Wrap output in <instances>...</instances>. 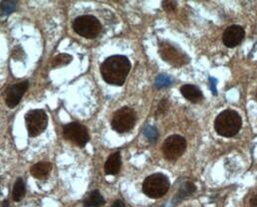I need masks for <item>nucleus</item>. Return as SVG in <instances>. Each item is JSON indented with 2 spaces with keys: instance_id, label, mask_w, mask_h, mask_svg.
Here are the masks:
<instances>
[{
  "instance_id": "nucleus-27",
  "label": "nucleus",
  "mask_w": 257,
  "mask_h": 207,
  "mask_svg": "<svg viewBox=\"0 0 257 207\" xmlns=\"http://www.w3.org/2000/svg\"><path fill=\"white\" fill-rule=\"evenodd\" d=\"M1 207H9V202H8V200H4L3 202H2V205Z\"/></svg>"
},
{
  "instance_id": "nucleus-12",
  "label": "nucleus",
  "mask_w": 257,
  "mask_h": 207,
  "mask_svg": "<svg viewBox=\"0 0 257 207\" xmlns=\"http://www.w3.org/2000/svg\"><path fill=\"white\" fill-rule=\"evenodd\" d=\"M121 165H122V158H121L120 151L114 152L108 157V159L105 162L104 167H105L106 174L116 175L117 173H119Z\"/></svg>"
},
{
  "instance_id": "nucleus-16",
  "label": "nucleus",
  "mask_w": 257,
  "mask_h": 207,
  "mask_svg": "<svg viewBox=\"0 0 257 207\" xmlns=\"http://www.w3.org/2000/svg\"><path fill=\"white\" fill-rule=\"evenodd\" d=\"M25 192H26V188H25V183L23 181L22 178H18L15 181V184L13 186V192H12V196L14 201L19 202L23 199V197L25 196Z\"/></svg>"
},
{
  "instance_id": "nucleus-1",
  "label": "nucleus",
  "mask_w": 257,
  "mask_h": 207,
  "mask_svg": "<svg viewBox=\"0 0 257 207\" xmlns=\"http://www.w3.org/2000/svg\"><path fill=\"white\" fill-rule=\"evenodd\" d=\"M130 70V60L122 55L111 56L101 65V74L104 81L114 86H122L125 83Z\"/></svg>"
},
{
  "instance_id": "nucleus-21",
  "label": "nucleus",
  "mask_w": 257,
  "mask_h": 207,
  "mask_svg": "<svg viewBox=\"0 0 257 207\" xmlns=\"http://www.w3.org/2000/svg\"><path fill=\"white\" fill-rule=\"evenodd\" d=\"M144 135L151 142H156L159 138V133H158L157 129L154 127H151V126H148L145 128Z\"/></svg>"
},
{
  "instance_id": "nucleus-28",
  "label": "nucleus",
  "mask_w": 257,
  "mask_h": 207,
  "mask_svg": "<svg viewBox=\"0 0 257 207\" xmlns=\"http://www.w3.org/2000/svg\"><path fill=\"white\" fill-rule=\"evenodd\" d=\"M254 97H255V100L257 101V89L256 91H255V95H254Z\"/></svg>"
},
{
  "instance_id": "nucleus-6",
  "label": "nucleus",
  "mask_w": 257,
  "mask_h": 207,
  "mask_svg": "<svg viewBox=\"0 0 257 207\" xmlns=\"http://www.w3.org/2000/svg\"><path fill=\"white\" fill-rule=\"evenodd\" d=\"M136 123V113L128 107L118 110L112 119V128L119 134L130 132Z\"/></svg>"
},
{
  "instance_id": "nucleus-14",
  "label": "nucleus",
  "mask_w": 257,
  "mask_h": 207,
  "mask_svg": "<svg viewBox=\"0 0 257 207\" xmlns=\"http://www.w3.org/2000/svg\"><path fill=\"white\" fill-rule=\"evenodd\" d=\"M51 167L52 164L50 162H38L31 167L30 172L35 178L41 179L49 174V172L51 171Z\"/></svg>"
},
{
  "instance_id": "nucleus-5",
  "label": "nucleus",
  "mask_w": 257,
  "mask_h": 207,
  "mask_svg": "<svg viewBox=\"0 0 257 207\" xmlns=\"http://www.w3.org/2000/svg\"><path fill=\"white\" fill-rule=\"evenodd\" d=\"M25 125L31 138L41 135L48 125V118L43 110H31L25 115Z\"/></svg>"
},
{
  "instance_id": "nucleus-11",
  "label": "nucleus",
  "mask_w": 257,
  "mask_h": 207,
  "mask_svg": "<svg viewBox=\"0 0 257 207\" xmlns=\"http://www.w3.org/2000/svg\"><path fill=\"white\" fill-rule=\"evenodd\" d=\"M245 35L244 29L239 25H232L228 27L223 33V43L225 46L232 48L241 43Z\"/></svg>"
},
{
  "instance_id": "nucleus-2",
  "label": "nucleus",
  "mask_w": 257,
  "mask_h": 207,
  "mask_svg": "<svg viewBox=\"0 0 257 207\" xmlns=\"http://www.w3.org/2000/svg\"><path fill=\"white\" fill-rule=\"evenodd\" d=\"M242 126L241 117L232 110L221 112L214 121V129L216 133L224 138L234 137L240 131Z\"/></svg>"
},
{
  "instance_id": "nucleus-17",
  "label": "nucleus",
  "mask_w": 257,
  "mask_h": 207,
  "mask_svg": "<svg viewBox=\"0 0 257 207\" xmlns=\"http://www.w3.org/2000/svg\"><path fill=\"white\" fill-rule=\"evenodd\" d=\"M196 187L193 184V182H186L183 184V186L181 187L180 191L177 194V198H175L176 201H181L183 200L185 197L193 194V192L195 191Z\"/></svg>"
},
{
  "instance_id": "nucleus-23",
  "label": "nucleus",
  "mask_w": 257,
  "mask_h": 207,
  "mask_svg": "<svg viewBox=\"0 0 257 207\" xmlns=\"http://www.w3.org/2000/svg\"><path fill=\"white\" fill-rule=\"evenodd\" d=\"M162 5L166 11H174L177 7V3L175 1H164Z\"/></svg>"
},
{
  "instance_id": "nucleus-20",
  "label": "nucleus",
  "mask_w": 257,
  "mask_h": 207,
  "mask_svg": "<svg viewBox=\"0 0 257 207\" xmlns=\"http://www.w3.org/2000/svg\"><path fill=\"white\" fill-rule=\"evenodd\" d=\"M72 61V57L68 54H59L57 55L53 61H52V67L53 68H57V67H61L65 66L67 64H69Z\"/></svg>"
},
{
  "instance_id": "nucleus-4",
  "label": "nucleus",
  "mask_w": 257,
  "mask_h": 207,
  "mask_svg": "<svg viewBox=\"0 0 257 207\" xmlns=\"http://www.w3.org/2000/svg\"><path fill=\"white\" fill-rule=\"evenodd\" d=\"M73 29L78 35L88 39H93L100 34L102 25L96 17L92 15H83L74 20Z\"/></svg>"
},
{
  "instance_id": "nucleus-18",
  "label": "nucleus",
  "mask_w": 257,
  "mask_h": 207,
  "mask_svg": "<svg viewBox=\"0 0 257 207\" xmlns=\"http://www.w3.org/2000/svg\"><path fill=\"white\" fill-rule=\"evenodd\" d=\"M172 84H173L172 78L168 75H165V74H162V75L158 76L156 81H155V87L157 89L167 88V87H170Z\"/></svg>"
},
{
  "instance_id": "nucleus-9",
  "label": "nucleus",
  "mask_w": 257,
  "mask_h": 207,
  "mask_svg": "<svg viewBox=\"0 0 257 207\" xmlns=\"http://www.w3.org/2000/svg\"><path fill=\"white\" fill-rule=\"evenodd\" d=\"M160 53H161L162 58L165 61H167L168 63H170L174 66H182L187 62L186 61L187 56L184 55L180 50L175 48L173 45H171L167 42L161 44Z\"/></svg>"
},
{
  "instance_id": "nucleus-3",
  "label": "nucleus",
  "mask_w": 257,
  "mask_h": 207,
  "mask_svg": "<svg viewBox=\"0 0 257 207\" xmlns=\"http://www.w3.org/2000/svg\"><path fill=\"white\" fill-rule=\"evenodd\" d=\"M169 178L162 173H155L148 176L143 183V192L150 198H161L170 188Z\"/></svg>"
},
{
  "instance_id": "nucleus-19",
  "label": "nucleus",
  "mask_w": 257,
  "mask_h": 207,
  "mask_svg": "<svg viewBox=\"0 0 257 207\" xmlns=\"http://www.w3.org/2000/svg\"><path fill=\"white\" fill-rule=\"evenodd\" d=\"M16 8L15 1H1V17H6L10 13H12Z\"/></svg>"
},
{
  "instance_id": "nucleus-22",
  "label": "nucleus",
  "mask_w": 257,
  "mask_h": 207,
  "mask_svg": "<svg viewBox=\"0 0 257 207\" xmlns=\"http://www.w3.org/2000/svg\"><path fill=\"white\" fill-rule=\"evenodd\" d=\"M169 110V102L168 100H162L160 103H159V106H158V109H157V112H156V116H162V115H165Z\"/></svg>"
},
{
  "instance_id": "nucleus-15",
  "label": "nucleus",
  "mask_w": 257,
  "mask_h": 207,
  "mask_svg": "<svg viewBox=\"0 0 257 207\" xmlns=\"http://www.w3.org/2000/svg\"><path fill=\"white\" fill-rule=\"evenodd\" d=\"M105 199L99 190H93L84 200V207H101L105 204Z\"/></svg>"
},
{
  "instance_id": "nucleus-10",
  "label": "nucleus",
  "mask_w": 257,
  "mask_h": 207,
  "mask_svg": "<svg viewBox=\"0 0 257 207\" xmlns=\"http://www.w3.org/2000/svg\"><path fill=\"white\" fill-rule=\"evenodd\" d=\"M28 86H29L28 81H23L21 83L15 84L12 87H10L5 97L6 105L11 109L15 108L20 102V100L22 99L24 93L27 91Z\"/></svg>"
},
{
  "instance_id": "nucleus-24",
  "label": "nucleus",
  "mask_w": 257,
  "mask_h": 207,
  "mask_svg": "<svg viewBox=\"0 0 257 207\" xmlns=\"http://www.w3.org/2000/svg\"><path fill=\"white\" fill-rule=\"evenodd\" d=\"M208 81H209V87H210V90H211L212 94H213V95H216V94H217V92H216L217 80L214 79V78H209Z\"/></svg>"
},
{
  "instance_id": "nucleus-25",
  "label": "nucleus",
  "mask_w": 257,
  "mask_h": 207,
  "mask_svg": "<svg viewBox=\"0 0 257 207\" xmlns=\"http://www.w3.org/2000/svg\"><path fill=\"white\" fill-rule=\"evenodd\" d=\"M249 204H250V207H257V194L250 198Z\"/></svg>"
},
{
  "instance_id": "nucleus-8",
  "label": "nucleus",
  "mask_w": 257,
  "mask_h": 207,
  "mask_svg": "<svg viewBox=\"0 0 257 207\" xmlns=\"http://www.w3.org/2000/svg\"><path fill=\"white\" fill-rule=\"evenodd\" d=\"M63 135L65 138L71 140L80 147H84L90 139L87 129L78 123H70L66 125Z\"/></svg>"
},
{
  "instance_id": "nucleus-26",
  "label": "nucleus",
  "mask_w": 257,
  "mask_h": 207,
  "mask_svg": "<svg viewBox=\"0 0 257 207\" xmlns=\"http://www.w3.org/2000/svg\"><path fill=\"white\" fill-rule=\"evenodd\" d=\"M111 207H126V205L122 200H117L113 203V205Z\"/></svg>"
},
{
  "instance_id": "nucleus-7",
  "label": "nucleus",
  "mask_w": 257,
  "mask_h": 207,
  "mask_svg": "<svg viewBox=\"0 0 257 207\" xmlns=\"http://www.w3.org/2000/svg\"><path fill=\"white\" fill-rule=\"evenodd\" d=\"M187 148L186 138L182 136L174 135L167 138L163 144V152L168 160H177L180 158Z\"/></svg>"
},
{
  "instance_id": "nucleus-13",
  "label": "nucleus",
  "mask_w": 257,
  "mask_h": 207,
  "mask_svg": "<svg viewBox=\"0 0 257 207\" xmlns=\"http://www.w3.org/2000/svg\"><path fill=\"white\" fill-rule=\"evenodd\" d=\"M182 95L192 103H198L203 99L201 91L193 85H185L181 88Z\"/></svg>"
}]
</instances>
